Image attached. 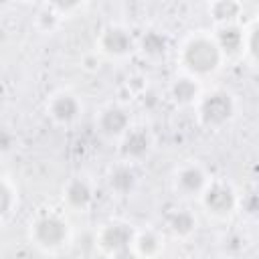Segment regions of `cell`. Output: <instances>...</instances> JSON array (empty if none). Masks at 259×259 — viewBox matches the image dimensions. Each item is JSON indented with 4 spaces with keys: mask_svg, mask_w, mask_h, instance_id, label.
<instances>
[{
    "mask_svg": "<svg viewBox=\"0 0 259 259\" xmlns=\"http://www.w3.org/2000/svg\"><path fill=\"white\" fill-rule=\"evenodd\" d=\"M219 49H223L225 53L233 55L237 53L241 47H243V34L239 28L235 26H225L221 32H219V42H217Z\"/></svg>",
    "mask_w": 259,
    "mask_h": 259,
    "instance_id": "obj_11",
    "label": "cell"
},
{
    "mask_svg": "<svg viewBox=\"0 0 259 259\" xmlns=\"http://www.w3.org/2000/svg\"><path fill=\"white\" fill-rule=\"evenodd\" d=\"M10 204H12V194H10L8 186L4 182H0V217L8 212Z\"/></svg>",
    "mask_w": 259,
    "mask_h": 259,
    "instance_id": "obj_19",
    "label": "cell"
},
{
    "mask_svg": "<svg viewBox=\"0 0 259 259\" xmlns=\"http://www.w3.org/2000/svg\"><path fill=\"white\" fill-rule=\"evenodd\" d=\"M99 125H101V130H103L107 136H117V134H121V132L127 127V115H125L123 109L111 107V109H107V111L101 115Z\"/></svg>",
    "mask_w": 259,
    "mask_h": 259,
    "instance_id": "obj_7",
    "label": "cell"
},
{
    "mask_svg": "<svg viewBox=\"0 0 259 259\" xmlns=\"http://www.w3.org/2000/svg\"><path fill=\"white\" fill-rule=\"evenodd\" d=\"M34 237L45 247H57L67 237V227L57 217H42L34 225Z\"/></svg>",
    "mask_w": 259,
    "mask_h": 259,
    "instance_id": "obj_3",
    "label": "cell"
},
{
    "mask_svg": "<svg viewBox=\"0 0 259 259\" xmlns=\"http://www.w3.org/2000/svg\"><path fill=\"white\" fill-rule=\"evenodd\" d=\"M67 200L77 206V208H85L91 202V188L85 180H73L67 186Z\"/></svg>",
    "mask_w": 259,
    "mask_h": 259,
    "instance_id": "obj_10",
    "label": "cell"
},
{
    "mask_svg": "<svg viewBox=\"0 0 259 259\" xmlns=\"http://www.w3.org/2000/svg\"><path fill=\"white\" fill-rule=\"evenodd\" d=\"M174 97L180 101V103H188L196 97V83H192L190 79H180L176 85H174Z\"/></svg>",
    "mask_w": 259,
    "mask_h": 259,
    "instance_id": "obj_14",
    "label": "cell"
},
{
    "mask_svg": "<svg viewBox=\"0 0 259 259\" xmlns=\"http://www.w3.org/2000/svg\"><path fill=\"white\" fill-rule=\"evenodd\" d=\"M113 255H115L113 259H138V257H136V253H134V251H130V249L117 251V253H113Z\"/></svg>",
    "mask_w": 259,
    "mask_h": 259,
    "instance_id": "obj_21",
    "label": "cell"
},
{
    "mask_svg": "<svg viewBox=\"0 0 259 259\" xmlns=\"http://www.w3.org/2000/svg\"><path fill=\"white\" fill-rule=\"evenodd\" d=\"M210 10H212V14H214L217 18H221V20H229V18H233V16L239 14L241 6H239L237 2H217V4H212Z\"/></svg>",
    "mask_w": 259,
    "mask_h": 259,
    "instance_id": "obj_17",
    "label": "cell"
},
{
    "mask_svg": "<svg viewBox=\"0 0 259 259\" xmlns=\"http://www.w3.org/2000/svg\"><path fill=\"white\" fill-rule=\"evenodd\" d=\"M148 146H150V140H148L146 132L134 130V132L127 134V138H125L121 150H123V154L130 156V158H140V156H144V154L148 152Z\"/></svg>",
    "mask_w": 259,
    "mask_h": 259,
    "instance_id": "obj_8",
    "label": "cell"
},
{
    "mask_svg": "<svg viewBox=\"0 0 259 259\" xmlns=\"http://www.w3.org/2000/svg\"><path fill=\"white\" fill-rule=\"evenodd\" d=\"M111 186L117 192H127L134 186V172L127 170V168H117L111 174Z\"/></svg>",
    "mask_w": 259,
    "mask_h": 259,
    "instance_id": "obj_15",
    "label": "cell"
},
{
    "mask_svg": "<svg viewBox=\"0 0 259 259\" xmlns=\"http://www.w3.org/2000/svg\"><path fill=\"white\" fill-rule=\"evenodd\" d=\"M138 249H140V253H144L146 257H150L158 249V239L152 233H146V235H142L138 239Z\"/></svg>",
    "mask_w": 259,
    "mask_h": 259,
    "instance_id": "obj_18",
    "label": "cell"
},
{
    "mask_svg": "<svg viewBox=\"0 0 259 259\" xmlns=\"http://www.w3.org/2000/svg\"><path fill=\"white\" fill-rule=\"evenodd\" d=\"M178 184L184 192H198L204 186V174L198 168H184L178 176Z\"/></svg>",
    "mask_w": 259,
    "mask_h": 259,
    "instance_id": "obj_12",
    "label": "cell"
},
{
    "mask_svg": "<svg viewBox=\"0 0 259 259\" xmlns=\"http://www.w3.org/2000/svg\"><path fill=\"white\" fill-rule=\"evenodd\" d=\"M132 229L127 225H109L103 233H101V245L111 251V253H117V251H123V249H130V243H132Z\"/></svg>",
    "mask_w": 259,
    "mask_h": 259,
    "instance_id": "obj_5",
    "label": "cell"
},
{
    "mask_svg": "<svg viewBox=\"0 0 259 259\" xmlns=\"http://www.w3.org/2000/svg\"><path fill=\"white\" fill-rule=\"evenodd\" d=\"M101 45H103V49H105L107 53H111V55H123V53L130 51L132 38H130V34H127L125 30H121V28H109V30H105V34H103Z\"/></svg>",
    "mask_w": 259,
    "mask_h": 259,
    "instance_id": "obj_6",
    "label": "cell"
},
{
    "mask_svg": "<svg viewBox=\"0 0 259 259\" xmlns=\"http://www.w3.org/2000/svg\"><path fill=\"white\" fill-rule=\"evenodd\" d=\"M170 225H172V229H174L178 235H186V233L192 231V227H194V219H192L190 212H186V210H178V212L170 219Z\"/></svg>",
    "mask_w": 259,
    "mask_h": 259,
    "instance_id": "obj_16",
    "label": "cell"
},
{
    "mask_svg": "<svg viewBox=\"0 0 259 259\" xmlns=\"http://www.w3.org/2000/svg\"><path fill=\"white\" fill-rule=\"evenodd\" d=\"M12 146V136L6 130H0V152H6Z\"/></svg>",
    "mask_w": 259,
    "mask_h": 259,
    "instance_id": "obj_20",
    "label": "cell"
},
{
    "mask_svg": "<svg viewBox=\"0 0 259 259\" xmlns=\"http://www.w3.org/2000/svg\"><path fill=\"white\" fill-rule=\"evenodd\" d=\"M142 49L146 55L150 57H158L166 51V38L158 32H148L144 38H142Z\"/></svg>",
    "mask_w": 259,
    "mask_h": 259,
    "instance_id": "obj_13",
    "label": "cell"
},
{
    "mask_svg": "<svg viewBox=\"0 0 259 259\" xmlns=\"http://www.w3.org/2000/svg\"><path fill=\"white\" fill-rule=\"evenodd\" d=\"M219 61H221V49L210 38L198 36L190 40L188 47L184 49V63L194 73H210L212 69H217Z\"/></svg>",
    "mask_w": 259,
    "mask_h": 259,
    "instance_id": "obj_1",
    "label": "cell"
},
{
    "mask_svg": "<svg viewBox=\"0 0 259 259\" xmlns=\"http://www.w3.org/2000/svg\"><path fill=\"white\" fill-rule=\"evenodd\" d=\"M233 113V101L227 93H212L202 101L200 117L206 125H221Z\"/></svg>",
    "mask_w": 259,
    "mask_h": 259,
    "instance_id": "obj_2",
    "label": "cell"
},
{
    "mask_svg": "<svg viewBox=\"0 0 259 259\" xmlns=\"http://www.w3.org/2000/svg\"><path fill=\"white\" fill-rule=\"evenodd\" d=\"M77 111H79V105L71 95H61L51 105V113L59 121H71L77 115Z\"/></svg>",
    "mask_w": 259,
    "mask_h": 259,
    "instance_id": "obj_9",
    "label": "cell"
},
{
    "mask_svg": "<svg viewBox=\"0 0 259 259\" xmlns=\"http://www.w3.org/2000/svg\"><path fill=\"white\" fill-rule=\"evenodd\" d=\"M204 204L208 210L217 212V214H227L233 210L235 206V194L229 186L225 184H214L206 190L204 194Z\"/></svg>",
    "mask_w": 259,
    "mask_h": 259,
    "instance_id": "obj_4",
    "label": "cell"
}]
</instances>
